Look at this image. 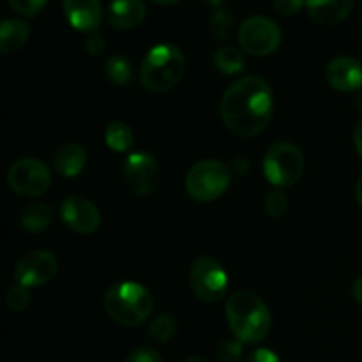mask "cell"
I'll list each match as a JSON object with an SVG mask.
<instances>
[{
    "label": "cell",
    "mask_w": 362,
    "mask_h": 362,
    "mask_svg": "<svg viewBox=\"0 0 362 362\" xmlns=\"http://www.w3.org/2000/svg\"><path fill=\"white\" fill-rule=\"evenodd\" d=\"M223 2H225V0H207V4H209V6H212V7H218V9H219V6H221Z\"/></svg>",
    "instance_id": "obj_37"
},
{
    "label": "cell",
    "mask_w": 362,
    "mask_h": 362,
    "mask_svg": "<svg viewBox=\"0 0 362 362\" xmlns=\"http://www.w3.org/2000/svg\"><path fill=\"white\" fill-rule=\"evenodd\" d=\"M279 42H281V30L269 18L251 16L240 25L239 45L247 55L267 57L278 49Z\"/></svg>",
    "instance_id": "obj_9"
},
{
    "label": "cell",
    "mask_w": 362,
    "mask_h": 362,
    "mask_svg": "<svg viewBox=\"0 0 362 362\" xmlns=\"http://www.w3.org/2000/svg\"><path fill=\"white\" fill-rule=\"evenodd\" d=\"M246 362H281V359H279L272 350L258 349L250 354V357H247Z\"/></svg>",
    "instance_id": "obj_32"
},
{
    "label": "cell",
    "mask_w": 362,
    "mask_h": 362,
    "mask_svg": "<svg viewBox=\"0 0 362 362\" xmlns=\"http://www.w3.org/2000/svg\"><path fill=\"white\" fill-rule=\"evenodd\" d=\"M226 320L243 343H258L271 331V311L253 292H237L226 303Z\"/></svg>",
    "instance_id": "obj_2"
},
{
    "label": "cell",
    "mask_w": 362,
    "mask_h": 362,
    "mask_svg": "<svg viewBox=\"0 0 362 362\" xmlns=\"http://www.w3.org/2000/svg\"><path fill=\"white\" fill-rule=\"evenodd\" d=\"M352 293H354V299H356L357 303H359L361 306H362V274L356 279V281H354Z\"/></svg>",
    "instance_id": "obj_34"
},
{
    "label": "cell",
    "mask_w": 362,
    "mask_h": 362,
    "mask_svg": "<svg viewBox=\"0 0 362 362\" xmlns=\"http://www.w3.org/2000/svg\"><path fill=\"white\" fill-rule=\"evenodd\" d=\"M106 45H105V39L101 37L99 34H88L87 41H85V49H87L88 53H90L92 57H98L101 55L103 52H105Z\"/></svg>",
    "instance_id": "obj_31"
},
{
    "label": "cell",
    "mask_w": 362,
    "mask_h": 362,
    "mask_svg": "<svg viewBox=\"0 0 362 362\" xmlns=\"http://www.w3.org/2000/svg\"><path fill=\"white\" fill-rule=\"evenodd\" d=\"M354 7V0H306V9L317 23L336 25L345 20Z\"/></svg>",
    "instance_id": "obj_16"
},
{
    "label": "cell",
    "mask_w": 362,
    "mask_h": 362,
    "mask_svg": "<svg viewBox=\"0 0 362 362\" xmlns=\"http://www.w3.org/2000/svg\"><path fill=\"white\" fill-rule=\"evenodd\" d=\"M304 6L306 0H274V9L281 16H296Z\"/></svg>",
    "instance_id": "obj_29"
},
{
    "label": "cell",
    "mask_w": 362,
    "mask_h": 362,
    "mask_svg": "<svg viewBox=\"0 0 362 362\" xmlns=\"http://www.w3.org/2000/svg\"><path fill=\"white\" fill-rule=\"evenodd\" d=\"M124 179L131 193L136 197H148L159 182V166L154 156L148 152H133L124 163Z\"/></svg>",
    "instance_id": "obj_11"
},
{
    "label": "cell",
    "mask_w": 362,
    "mask_h": 362,
    "mask_svg": "<svg viewBox=\"0 0 362 362\" xmlns=\"http://www.w3.org/2000/svg\"><path fill=\"white\" fill-rule=\"evenodd\" d=\"M62 9L74 30L94 34L101 25V0H62Z\"/></svg>",
    "instance_id": "obj_13"
},
{
    "label": "cell",
    "mask_w": 362,
    "mask_h": 362,
    "mask_svg": "<svg viewBox=\"0 0 362 362\" xmlns=\"http://www.w3.org/2000/svg\"><path fill=\"white\" fill-rule=\"evenodd\" d=\"M214 66L223 74H237L244 71L246 60H244L243 52L239 48L226 45L214 53Z\"/></svg>",
    "instance_id": "obj_20"
},
{
    "label": "cell",
    "mask_w": 362,
    "mask_h": 362,
    "mask_svg": "<svg viewBox=\"0 0 362 362\" xmlns=\"http://www.w3.org/2000/svg\"><path fill=\"white\" fill-rule=\"evenodd\" d=\"M304 170L303 151L292 141L272 145L264 158V175L276 189L293 186Z\"/></svg>",
    "instance_id": "obj_6"
},
{
    "label": "cell",
    "mask_w": 362,
    "mask_h": 362,
    "mask_svg": "<svg viewBox=\"0 0 362 362\" xmlns=\"http://www.w3.org/2000/svg\"><path fill=\"white\" fill-rule=\"evenodd\" d=\"M361 35H362V27H361Z\"/></svg>",
    "instance_id": "obj_39"
},
{
    "label": "cell",
    "mask_w": 362,
    "mask_h": 362,
    "mask_svg": "<svg viewBox=\"0 0 362 362\" xmlns=\"http://www.w3.org/2000/svg\"><path fill=\"white\" fill-rule=\"evenodd\" d=\"M272 90L258 76L233 81L221 99V119L240 138L258 136L271 122Z\"/></svg>",
    "instance_id": "obj_1"
},
{
    "label": "cell",
    "mask_w": 362,
    "mask_h": 362,
    "mask_svg": "<svg viewBox=\"0 0 362 362\" xmlns=\"http://www.w3.org/2000/svg\"><path fill=\"white\" fill-rule=\"evenodd\" d=\"M59 272V262L49 251L35 250L20 258L14 267V281L25 288H37L52 281Z\"/></svg>",
    "instance_id": "obj_10"
},
{
    "label": "cell",
    "mask_w": 362,
    "mask_h": 362,
    "mask_svg": "<svg viewBox=\"0 0 362 362\" xmlns=\"http://www.w3.org/2000/svg\"><path fill=\"white\" fill-rule=\"evenodd\" d=\"M7 184L20 197H41L52 186V172L39 159L23 158L9 168Z\"/></svg>",
    "instance_id": "obj_8"
},
{
    "label": "cell",
    "mask_w": 362,
    "mask_h": 362,
    "mask_svg": "<svg viewBox=\"0 0 362 362\" xmlns=\"http://www.w3.org/2000/svg\"><path fill=\"white\" fill-rule=\"evenodd\" d=\"M87 165V151L78 144H66L53 156V168L62 177H76Z\"/></svg>",
    "instance_id": "obj_17"
},
{
    "label": "cell",
    "mask_w": 362,
    "mask_h": 362,
    "mask_svg": "<svg viewBox=\"0 0 362 362\" xmlns=\"http://www.w3.org/2000/svg\"><path fill=\"white\" fill-rule=\"evenodd\" d=\"M105 310L117 324L136 327L152 315L154 299L145 286L134 281H122L108 288L105 296Z\"/></svg>",
    "instance_id": "obj_3"
},
{
    "label": "cell",
    "mask_w": 362,
    "mask_h": 362,
    "mask_svg": "<svg viewBox=\"0 0 362 362\" xmlns=\"http://www.w3.org/2000/svg\"><path fill=\"white\" fill-rule=\"evenodd\" d=\"M7 2H9V6L13 7L18 14H21V16L34 18L45 9L48 0H7Z\"/></svg>",
    "instance_id": "obj_27"
},
{
    "label": "cell",
    "mask_w": 362,
    "mask_h": 362,
    "mask_svg": "<svg viewBox=\"0 0 362 362\" xmlns=\"http://www.w3.org/2000/svg\"><path fill=\"white\" fill-rule=\"evenodd\" d=\"M182 362H204V359H202V357H197V356H191V357H187V359H184Z\"/></svg>",
    "instance_id": "obj_38"
},
{
    "label": "cell",
    "mask_w": 362,
    "mask_h": 362,
    "mask_svg": "<svg viewBox=\"0 0 362 362\" xmlns=\"http://www.w3.org/2000/svg\"><path fill=\"white\" fill-rule=\"evenodd\" d=\"M105 141L108 145V148H112V151L127 152L133 147V129L124 122L108 124V127L105 131Z\"/></svg>",
    "instance_id": "obj_22"
},
{
    "label": "cell",
    "mask_w": 362,
    "mask_h": 362,
    "mask_svg": "<svg viewBox=\"0 0 362 362\" xmlns=\"http://www.w3.org/2000/svg\"><path fill=\"white\" fill-rule=\"evenodd\" d=\"M147 7L141 0H113L108 9V23L119 30H129L145 20Z\"/></svg>",
    "instance_id": "obj_15"
},
{
    "label": "cell",
    "mask_w": 362,
    "mask_h": 362,
    "mask_svg": "<svg viewBox=\"0 0 362 362\" xmlns=\"http://www.w3.org/2000/svg\"><path fill=\"white\" fill-rule=\"evenodd\" d=\"M243 356V341L228 339L223 341L218 349V362H237Z\"/></svg>",
    "instance_id": "obj_28"
},
{
    "label": "cell",
    "mask_w": 362,
    "mask_h": 362,
    "mask_svg": "<svg viewBox=\"0 0 362 362\" xmlns=\"http://www.w3.org/2000/svg\"><path fill=\"white\" fill-rule=\"evenodd\" d=\"M6 303L13 311H25L28 308V304H30L28 288H25L21 285L11 286L6 293Z\"/></svg>",
    "instance_id": "obj_26"
},
{
    "label": "cell",
    "mask_w": 362,
    "mask_h": 362,
    "mask_svg": "<svg viewBox=\"0 0 362 362\" xmlns=\"http://www.w3.org/2000/svg\"><path fill=\"white\" fill-rule=\"evenodd\" d=\"M106 78L112 81L113 85L119 87H129L133 83V66L129 60L122 55H113L106 60L105 64Z\"/></svg>",
    "instance_id": "obj_21"
},
{
    "label": "cell",
    "mask_w": 362,
    "mask_h": 362,
    "mask_svg": "<svg viewBox=\"0 0 362 362\" xmlns=\"http://www.w3.org/2000/svg\"><path fill=\"white\" fill-rule=\"evenodd\" d=\"M30 37V27L23 20H9L0 25V52L4 55L20 52Z\"/></svg>",
    "instance_id": "obj_18"
},
{
    "label": "cell",
    "mask_w": 362,
    "mask_h": 362,
    "mask_svg": "<svg viewBox=\"0 0 362 362\" xmlns=\"http://www.w3.org/2000/svg\"><path fill=\"white\" fill-rule=\"evenodd\" d=\"M53 218H55V212H53L52 205L45 204V202H35V204H30L23 209L20 223L25 232L41 233L52 225Z\"/></svg>",
    "instance_id": "obj_19"
},
{
    "label": "cell",
    "mask_w": 362,
    "mask_h": 362,
    "mask_svg": "<svg viewBox=\"0 0 362 362\" xmlns=\"http://www.w3.org/2000/svg\"><path fill=\"white\" fill-rule=\"evenodd\" d=\"M152 2L159 4V6H173V4H179L180 0H152Z\"/></svg>",
    "instance_id": "obj_36"
},
{
    "label": "cell",
    "mask_w": 362,
    "mask_h": 362,
    "mask_svg": "<svg viewBox=\"0 0 362 362\" xmlns=\"http://www.w3.org/2000/svg\"><path fill=\"white\" fill-rule=\"evenodd\" d=\"M325 78L339 92H356L362 87V64L352 57H336L325 69Z\"/></svg>",
    "instance_id": "obj_14"
},
{
    "label": "cell",
    "mask_w": 362,
    "mask_h": 362,
    "mask_svg": "<svg viewBox=\"0 0 362 362\" xmlns=\"http://www.w3.org/2000/svg\"><path fill=\"white\" fill-rule=\"evenodd\" d=\"M60 218L73 232L81 235H90L101 225L99 209L90 200L78 194L64 198L60 204Z\"/></svg>",
    "instance_id": "obj_12"
},
{
    "label": "cell",
    "mask_w": 362,
    "mask_h": 362,
    "mask_svg": "<svg viewBox=\"0 0 362 362\" xmlns=\"http://www.w3.org/2000/svg\"><path fill=\"white\" fill-rule=\"evenodd\" d=\"M211 32L219 41L230 39L233 32V18L232 14L223 9H216L211 16Z\"/></svg>",
    "instance_id": "obj_24"
},
{
    "label": "cell",
    "mask_w": 362,
    "mask_h": 362,
    "mask_svg": "<svg viewBox=\"0 0 362 362\" xmlns=\"http://www.w3.org/2000/svg\"><path fill=\"white\" fill-rule=\"evenodd\" d=\"M124 362H163L161 356L152 349H138L127 356Z\"/></svg>",
    "instance_id": "obj_30"
},
{
    "label": "cell",
    "mask_w": 362,
    "mask_h": 362,
    "mask_svg": "<svg viewBox=\"0 0 362 362\" xmlns=\"http://www.w3.org/2000/svg\"><path fill=\"white\" fill-rule=\"evenodd\" d=\"M189 285L200 300L218 303L228 290V276L218 260L211 257H200L191 265Z\"/></svg>",
    "instance_id": "obj_7"
},
{
    "label": "cell",
    "mask_w": 362,
    "mask_h": 362,
    "mask_svg": "<svg viewBox=\"0 0 362 362\" xmlns=\"http://www.w3.org/2000/svg\"><path fill=\"white\" fill-rule=\"evenodd\" d=\"M186 69L182 52L173 45H158L145 55L140 81L147 90L166 92L175 87Z\"/></svg>",
    "instance_id": "obj_4"
},
{
    "label": "cell",
    "mask_w": 362,
    "mask_h": 362,
    "mask_svg": "<svg viewBox=\"0 0 362 362\" xmlns=\"http://www.w3.org/2000/svg\"><path fill=\"white\" fill-rule=\"evenodd\" d=\"M354 145H356L357 154L362 158V119L357 122L356 131H354Z\"/></svg>",
    "instance_id": "obj_33"
},
{
    "label": "cell",
    "mask_w": 362,
    "mask_h": 362,
    "mask_svg": "<svg viewBox=\"0 0 362 362\" xmlns=\"http://www.w3.org/2000/svg\"><path fill=\"white\" fill-rule=\"evenodd\" d=\"M177 331V322L172 315L168 313H161L154 318V320L148 324L147 329V336L148 339L158 343H165L168 339L173 338Z\"/></svg>",
    "instance_id": "obj_23"
},
{
    "label": "cell",
    "mask_w": 362,
    "mask_h": 362,
    "mask_svg": "<svg viewBox=\"0 0 362 362\" xmlns=\"http://www.w3.org/2000/svg\"><path fill=\"white\" fill-rule=\"evenodd\" d=\"M356 198H357V204L361 205L362 209V173L359 177V180H357V186H356Z\"/></svg>",
    "instance_id": "obj_35"
},
{
    "label": "cell",
    "mask_w": 362,
    "mask_h": 362,
    "mask_svg": "<svg viewBox=\"0 0 362 362\" xmlns=\"http://www.w3.org/2000/svg\"><path fill=\"white\" fill-rule=\"evenodd\" d=\"M264 207L267 216H271V218H283L288 211V198L283 193V189H274L265 197Z\"/></svg>",
    "instance_id": "obj_25"
},
{
    "label": "cell",
    "mask_w": 362,
    "mask_h": 362,
    "mask_svg": "<svg viewBox=\"0 0 362 362\" xmlns=\"http://www.w3.org/2000/svg\"><path fill=\"white\" fill-rule=\"evenodd\" d=\"M230 168L218 159H204L189 168L186 175V191L197 202H214L226 193L230 186Z\"/></svg>",
    "instance_id": "obj_5"
}]
</instances>
